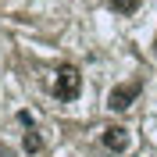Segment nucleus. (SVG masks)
Returning a JSON list of instances; mask_svg holds the SVG:
<instances>
[{
    "label": "nucleus",
    "instance_id": "obj_3",
    "mask_svg": "<svg viewBox=\"0 0 157 157\" xmlns=\"http://www.w3.org/2000/svg\"><path fill=\"white\" fill-rule=\"evenodd\" d=\"M100 143H104V150H111V154H125V150H128V128L107 125L104 136H100Z\"/></svg>",
    "mask_w": 157,
    "mask_h": 157
},
{
    "label": "nucleus",
    "instance_id": "obj_7",
    "mask_svg": "<svg viewBox=\"0 0 157 157\" xmlns=\"http://www.w3.org/2000/svg\"><path fill=\"white\" fill-rule=\"evenodd\" d=\"M0 157H14V154H11V150H7V147H0Z\"/></svg>",
    "mask_w": 157,
    "mask_h": 157
},
{
    "label": "nucleus",
    "instance_id": "obj_5",
    "mask_svg": "<svg viewBox=\"0 0 157 157\" xmlns=\"http://www.w3.org/2000/svg\"><path fill=\"white\" fill-rule=\"evenodd\" d=\"M107 4L118 11V14H132V11H139V4H143V0H107Z\"/></svg>",
    "mask_w": 157,
    "mask_h": 157
},
{
    "label": "nucleus",
    "instance_id": "obj_4",
    "mask_svg": "<svg viewBox=\"0 0 157 157\" xmlns=\"http://www.w3.org/2000/svg\"><path fill=\"white\" fill-rule=\"evenodd\" d=\"M21 147H25V154H39V150H43V136H39L36 128H25V136H21Z\"/></svg>",
    "mask_w": 157,
    "mask_h": 157
},
{
    "label": "nucleus",
    "instance_id": "obj_1",
    "mask_svg": "<svg viewBox=\"0 0 157 157\" xmlns=\"http://www.w3.org/2000/svg\"><path fill=\"white\" fill-rule=\"evenodd\" d=\"M78 93H82V75H78L75 64H61L57 68V78H54V97L57 100H75Z\"/></svg>",
    "mask_w": 157,
    "mask_h": 157
},
{
    "label": "nucleus",
    "instance_id": "obj_2",
    "mask_svg": "<svg viewBox=\"0 0 157 157\" xmlns=\"http://www.w3.org/2000/svg\"><path fill=\"white\" fill-rule=\"evenodd\" d=\"M139 89H143L139 82H125V86H114V89L107 93V111H128V107H132V100L139 97Z\"/></svg>",
    "mask_w": 157,
    "mask_h": 157
},
{
    "label": "nucleus",
    "instance_id": "obj_6",
    "mask_svg": "<svg viewBox=\"0 0 157 157\" xmlns=\"http://www.w3.org/2000/svg\"><path fill=\"white\" fill-rule=\"evenodd\" d=\"M18 121H21L25 128H32V114H29V111H18Z\"/></svg>",
    "mask_w": 157,
    "mask_h": 157
}]
</instances>
